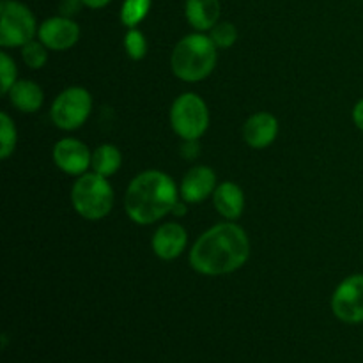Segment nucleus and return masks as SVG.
<instances>
[{"label": "nucleus", "mask_w": 363, "mask_h": 363, "mask_svg": "<svg viewBox=\"0 0 363 363\" xmlns=\"http://www.w3.org/2000/svg\"><path fill=\"white\" fill-rule=\"evenodd\" d=\"M209 38L216 45V48H230L238 41V28L230 21H218L209 30Z\"/></svg>", "instance_id": "22"}, {"label": "nucleus", "mask_w": 363, "mask_h": 363, "mask_svg": "<svg viewBox=\"0 0 363 363\" xmlns=\"http://www.w3.org/2000/svg\"><path fill=\"white\" fill-rule=\"evenodd\" d=\"M82 7H85L82 0H60V4H59L60 14H62V16H67V18H73L74 14L82 9Z\"/></svg>", "instance_id": "24"}, {"label": "nucleus", "mask_w": 363, "mask_h": 363, "mask_svg": "<svg viewBox=\"0 0 363 363\" xmlns=\"http://www.w3.org/2000/svg\"><path fill=\"white\" fill-rule=\"evenodd\" d=\"M21 59H23L25 66H28L30 69H41L48 62V48L39 39L38 41L34 39L21 46Z\"/></svg>", "instance_id": "21"}, {"label": "nucleus", "mask_w": 363, "mask_h": 363, "mask_svg": "<svg viewBox=\"0 0 363 363\" xmlns=\"http://www.w3.org/2000/svg\"><path fill=\"white\" fill-rule=\"evenodd\" d=\"M73 209L85 220H103L113 208V188L108 177L98 172H85L78 176L71 188Z\"/></svg>", "instance_id": "4"}, {"label": "nucleus", "mask_w": 363, "mask_h": 363, "mask_svg": "<svg viewBox=\"0 0 363 363\" xmlns=\"http://www.w3.org/2000/svg\"><path fill=\"white\" fill-rule=\"evenodd\" d=\"M213 39L204 32L184 35L174 46L170 55V67L179 80L195 84L202 82L215 71L218 53Z\"/></svg>", "instance_id": "3"}, {"label": "nucleus", "mask_w": 363, "mask_h": 363, "mask_svg": "<svg viewBox=\"0 0 363 363\" xmlns=\"http://www.w3.org/2000/svg\"><path fill=\"white\" fill-rule=\"evenodd\" d=\"M152 0H124L121 6V23L126 28H137L147 18Z\"/></svg>", "instance_id": "18"}, {"label": "nucleus", "mask_w": 363, "mask_h": 363, "mask_svg": "<svg viewBox=\"0 0 363 363\" xmlns=\"http://www.w3.org/2000/svg\"><path fill=\"white\" fill-rule=\"evenodd\" d=\"M9 101L16 110L23 113H35L43 106L45 92L41 85L32 80H18L9 91Z\"/></svg>", "instance_id": "16"}, {"label": "nucleus", "mask_w": 363, "mask_h": 363, "mask_svg": "<svg viewBox=\"0 0 363 363\" xmlns=\"http://www.w3.org/2000/svg\"><path fill=\"white\" fill-rule=\"evenodd\" d=\"M170 126L181 140H199L209 128V108L195 92H183L170 106Z\"/></svg>", "instance_id": "5"}, {"label": "nucleus", "mask_w": 363, "mask_h": 363, "mask_svg": "<svg viewBox=\"0 0 363 363\" xmlns=\"http://www.w3.org/2000/svg\"><path fill=\"white\" fill-rule=\"evenodd\" d=\"M16 142L18 131L13 119L7 112H0V160H7L13 156Z\"/></svg>", "instance_id": "19"}, {"label": "nucleus", "mask_w": 363, "mask_h": 363, "mask_svg": "<svg viewBox=\"0 0 363 363\" xmlns=\"http://www.w3.org/2000/svg\"><path fill=\"white\" fill-rule=\"evenodd\" d=\"M220 0H186L184 16L195 32H208L220 21Z\"/></svg>", "instance_id": "15"}, {"label": "nucleus", "mask_w": 363, "mask_h": 363, "mask_svg": "<svg viewBox=\"0 0 363 363\" xmlns=\"http://www.w3.org/2000/svg\"><path fill=\"white\" fill-rule=\"evenodd\" d=\"M80 25L67 16L46 18L38 30V39L53 52H66L73 48L80 39Z\"/></svg>", "instance_id": "10"}, {"label": "nucleus", "mask_w": 363, "mask_h": 363, "mask_svg": "<svg viewBox=\"0 0 363 363\" xmlns=\"http://www.w3.org/2000/svg\"><path fill=\"white\" fill-rule=\"evenodd\" d=\"M84 2L85 7H89V9H103V7L108 6L112 0H82Z\"/></svg>", "instance_id": "27"}, {"label": "nucleus", "mask_w": 363, "mask_h": 363, "mask_svg": "<svg viewBox=\"0 0 363 363\" xmlns=\"http://www.w3.org/2000/svg\"><path fill=\"white\" fill-rule=\"evenodd\" d=\"M172 215H176V216L186 215V206H184L181 201H177V204L174 206V209H172Z\"/></svg>", "instance_id": "28"}, {"label": "nucleus", "mask_w": 363, "mask_h": 363, "mask_svg": "<svg viewBox=\"0 0 363 363\" xmlns=\"http://www.w3.org/2000/svg\"><path fill=\"white\" fill-rule=\"evenodd\" d=\"M250 257V240L245 229L233 222L216 223L206 230L190 250V266L206 277L238 272Z\"/></svg>", "instance_id": "1"}, {"label": "nucleus", "mask_w": 363, "mask_h": 363, "mask_svg": "<svg viewBox=\"0 0 363 363\" xmlns=\"http://www.w3.org/2000/svg\"><path fill=\"white\" fill-rule=\"evenodd\" d=\"M92 112V96L85 87H67L53 99L50 119L59 130L74 131L85 124Z\"/></svg>", "instance_id": "7"}, {"label": "nucleus", "mask_w": 363, "mask_h": 363, "mask_svg": "<svg viewBox=\"0 0 363 363\" xmlns=\"http://www.w3.org/2000/svg\"><path fill=\"white\" fill-rule=\"evenodd\" d=\"M183 147H181V151H183V156L184 158H195L199 152V149H201V145L197 144V140H183Z\"/></svg>", "instance_id": "25"}, {"label": "nucleus", "mask_w": 363, "mask_h": 363, "mask_svg": "<svg viewBox=\"0 0 363 363\" xmlns=\"http://www.w3.org/2000/svg\"><path fill=\"white\" fill-rule=\"evenodd\" d=\"M279 121L269 112H257L243 124V138L252 149H266L279 137Z\"/></svg>", "instance_id": "13"}, {"label": "nucleus", "mask_w": 363, "mask_h": 363, "mask_svg": "<svg viewBox=\"0 0 363 363\" xmlns=\"http://www.w3.org/2000/svg\"><path fill=\"white\" fill-rule=\"evenodd\" d=\"M121 165H123V155H121L119 147H116L113 144H101L92 151V172L110 177L121 169Z\"/></svg>", "instance_id": "17"}, {"label": "nucleus", "mask_w": 363, "mask_h": 363, "mask_svg": "<svg viewBox=\"0 0 363 363\" xmlns=\"http://www.w3.org/2000/svg\"><path fill=\"white\" fill-rule=\"evenodd\" d=\"M39 25L32 11L18 0L0 2V46L21 48L34 41Z\"/></svg>", "instance_id": "6"}, {"label": "nucleus", "mask_w": 363, "mask_h": 363, "mask_svg": "<svg viewBox=\"0 0 363 363\" xmlns=\"http://www.w3.org/2000/svg\"><path fill=\"white\" fill-rule=\"evenodd\" d=\"M188 243V233L181 223H162L152 234L151 248L162 261H174L184 252Z\"/></svg>", "instance_id": "12"}, {"label": "nucleus", "mask_w": 363, "mask_h": 363, "mask_svg": "<svg viewBox=\"0 0 363 363\" xmlns=\"http://www.w3.org/2000/svg\"><path fill=\"white\" fill-rule=\"evenodd\" d=\"M332 312L346 325L363 323V273L346 277L332 294Z\"/></svg>", "instance_id": "8"}, {"label": "nucleus", "mask_w": 363, "mask_h": 363, "mask_svg": "<svg viewBox=\"0 0 363 363\" xmlns=\"http://www.w3.org/2000/svg\"><path fill=\"white\" fill-rule=\"evenodd\" d=\"M124 52L130 57L131 60H142L147 55V39H145L144 32H140L138 28H128L126 35L123 39Z\"/></svg>", "instance_id": "20"}, {"label": "nucleus", "mask_w": 363, "mask_h": 363, "mask_svg": "<svg viewBox=\"0 0 363 363\" xmlns=\"http://www.w3.org/2000/svg\"><path fill=\"white\" fill-rule=\"evenodd\" d=\"M213 204L218 215H222L229 222H234L245 211V194L240 184L233 181H223L213 194Z\"/></svg>", "instance_id": "14"}, {"label": "nucleus", "mask_w": 363, "mask_h": 363, "mask_svg": "<svg viewBox=\"0 0 363 363\" xmlns=\"http://www.w3.org/2000/svg\"><path fill=\"white\" fill-rule=\"evenodd\" d=\"M18 82V69L16 62L9 53H0V91L4 96L9 94L13 85Z\"/></svg>", "instance_id": "23"}, {"label": "nucleus", "mask_w": 363, "mask_h": 363, "mask_svg": "<svg viewBox=\"0 0 363 363\" xmlns=\"http://www.w3.org/2000/svg\"><path fill=\"white\" fill-rule=\"evenodd\" d=\"M353 123L358 130L363 131V98L358 99L357 105L353 106Z\"/></svg>", "instance_id": "26"}, {"label": "nucleus", "mask_w": 363, "mask_h": 363, "mask_svg": "<svg viewBox=\"0 0 363 363\" xmlns=\"http://www.w3.org/2000/svg\"><path fill=\"white\" fill-rule=\"evenodd\" d=\"M179 197V190L169 174L144 170L131 179L124 197V209L133 223L151 225L170 215Z\"/></svg>", "instance_id": "2"}, {"label": "nucleus", "mask_w": 363, "mask_h": 363, "mask_svg": "<svg viewBox=\"0 0 363 363\" xmlns=\"http://www.w3.org/2000/svg\"><path fill=\"white\" fill-rule=\"evenodd\" d=\"M216 186H218V183H216L215 170L208 165H197L191 167L183 176L179 195L188 204H199V202H204L206 199L211 197Z\"/></svg>", "instance_id": "11"}, {"label": "nucleus", "mask_w": 363, "mask_h": 363, "mask_svg": "<svg viewBox=\"0 0 363 363\" xmlns=\"http://www.w3.org/2000/svg\"><path fill=\"white\" fill-rule=\"evenodd\" d=\"M53 163L67 176H84L92 163V151L78 138H60L52 151Z\"/></svg>", "instance_id": "9"}]
</instances>
